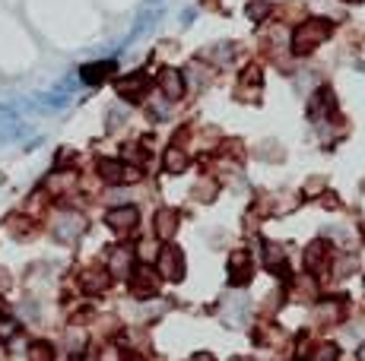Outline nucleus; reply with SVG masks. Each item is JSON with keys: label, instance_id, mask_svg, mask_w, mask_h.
<instances>
[{"label": "nucleus", "instance_id": "3", "mask_svg": "<svg viewBox=\"0 0 365 361\" xmlns=\"http://www.w3.org/2000/svg\"><path fill=\"white\" fill-rule=\"evenodd\" d=\"M156 270H159V279H169V282H181L187 273V260H185V251L172 241L159 247V257H156Z\"/></svg>", "mask_w": 365, "mask_h": 361}, {"label": "nucleus", "instance_id": "14", "mask_svg": "<svg viewBox=\"0 0 365 361\" xmlns=\"http://www.w3.org/2000/svg\"><path fill=\"white\" fill-rule=\"evenodd\" d=\"M261 92H264V70L257 64H251L238 76V98L241 102H261Z\"/></svg>", "mask_w": 365, "mask_h": 361}, {"label": "nucleus", "instance_id": "31", "mask_svg": "<svg viewBox=\"0 0 365 361\" xmlns=\"http://www.w3.org/2000/svg\"><path fill=\"white\" fill-rule=\"evenodd\" d=\"M356 361H365V342L359 346V352H356Z\"/></svg>", "mask_w": 365, "mask_h": 361}, {"label": "nucleus", "instance_id": "30", "mask_svg": "<svg viewBox=\"0 0 365 361\" xmlns=\"http://www.w3.org/2000/svg\"><path fill=\"white\" fill-rule=\"evenodd\" d=\"M187 361H216V358H213V355H210V352H197V355H194V358H187Z\"/></svg>", "mask_w": 365, "mask_h": 361}, {"label": "nucleus", "instance_id": "16", "mask_svg": "<svg viewBox=\"0 0 365 361\" xmlns=\"http://www.w3.org/2000/svg\"><path fill=\"white\" fill-rule=\"evenodd\" d=\"M55 238L64 241V244H70V241H76L80 235L86 232V219L80 216V212H61V216L55 219Z\"/></svg>", "mask_w": 365, "mask_h": 361}, {"label": "nucleus", "instance_id": "28", "mask_svg": "<svg viewBox=\"0 0 365 361\" xmlns=\"http://www.w3.org/2000/svg\"><path fill=\"white\" fill-rule=\"evenodd\" d=\"M317 191H324V181L321 177H311L308 184H305V197H317Z\"/></svg>", "mask_w": 365, "mask_h": 361}, {"label": "nucleus", "instance_id": "27", "mask_svg": "<svg viewBox=\"0 0 365 361\" xmlns=\"http://www.w3.org/2000/svg\"><path fill=\"white\" fill-rule=\"evenodd\" d=\"M248 16H251L255 22H261L264 16H270V3H264V0H255V3L248 7Z\"/></svg>", "mask_w": 365, "mask_h": 361}, {"label": "nucleus", "instance_id": "20", "mask_svg": "<svg viewBox=\"0 0 365 361\" xmlns=\"http://www.w3.org/2000/svg\"><path fill=\"white\" fill-rule=\"evenodd\" d=\"M187 165H191V152H187L185 146L169 143V149L162 152V168H166V175H181Z\"/></svg>", "mask_w": 365, "mask_h": 361}, {"label": "nucleus", "instance_id": "22", "mask_svg": "<svg viewBox=\"0 0 365 361\" xmlns=\"http://www.w3.org/2000/svg\"><path fill=\"white\" fill-rule=\"evenodd\" d=\"M181 76H185V86H194V92H197V89L210 86V80H213V67H210V64L194 61V64H187V70H181Z\"/></svg>", "mask_w": 365, "mask_h": 361}, {"label": "nucleus", "instance_id": "25", "mask_svg": "<svg viewBox=\"0 0 365 361\" xmlns=\"http://www.w3.org/2000/svg\"><path fill=\"white\" fill-rule=\"evenodd\" d=\"M16 333H20V321H16L10 311L0 314V346H3V342H13Z\"/></svg>", "mask_w": 365, "mask_h": 361}, {"label": "nucleus", "instance_id": "5", "mask_svg": "<svg viewBox=\"0 0 365 361\" xmlns=\"http://www.w3.org/2000/svg\"><path fill=\"white\" fill-rule=\"evenodd\" d=\"M159 288H162V279H159V273L152 270V266H140V263H137V270L127 276V292H131L134 301H150V298H156Z\"/></svg>", "mask_w": 365, "mask_h": 361}, {"label": "nucleus", "instance_id": "23", "mask_svg": "<svg viewBox=\"0 0 365 361\" xmlns=\"http://www.w3.org/2000/svg\"><path fill=\"white\" fill-rule=\"evenodd\" d=\"M26 361H57V346L48 339H32L26 346Z\"/></svg>", "mask_w": 365, "mask_h": 361}, {"label": "nucleus", "instance_id": "21", "mask_svg": "<svg viewBox=\"0 0 365 361\" xmlns=\"http://www.w3.org/2000/svg\"><path fill=\"white\" fill-rule=\"evenodd\" d=\"M340 358V348L337 342L331 339H315L308 342V348H305V355L299 361H337Z\"/></svg>", "mask_w": 365, "mask_h": 361}, {"label": "nucleus", "instance_id": "10", "mask_svg": "<svg viewBox=\"0 0 365 361\" xmlns=\"http://www.w3.org/2000/svg\"><path fill=\"white\" fill-rule=\"evenodd\" d=\"M111 276L105 266H83L80 273H76V286H80V295H86V298H99V295H105L111 288Z\"/></svg>", "mask_w": 365, "mask_h": 361}, {"label": "nucleus", "instance_id": "4", "mask_svg": "<svg viewBox=\"0 0 365 361\" xmlns=\"http://www.w3.org/2000/svg\"><path fill=\"white\" fill-rule=\"evenodd\" d=\"M115 92H117V98H124V102H131V105H143L146 98H150V92H152V82H150V76H146L143 70H134V73L117 76Z\"/></svg>", "mask_w": 365, "mask_h": 361}, {"label": "nucleus", "instance_id": "11", "mask_svg": "<svg viewBox=\"0 0 365 361\" xmlns=\"http://www.w3.org/2000/svg\"><path fill=\"white\" fill-rule=\"evenodd\" d=\"M251 279H255V260H251V253L245 251V247H238V251H232V257H229V286L245 288Z\"/></svg>", "mask_w": 365, "mask_h": 361}, {"label": "nucleus", "instance_id": "1", "mask_svg": "<svg viewBox=\"0 0 365 361\" xmlns=\"http://www.w3.org/2000/svg\"><path fill=\"white\" fill-rule=\"evenodd\" d=\"M331 35H334L331 20H324V16H308V20H302L289 32V51L296 57H308V54H315Z\"/></svg>", "mask_w": 365, "mask_h": 361}, {"label": "nucleus", "instance_id": "13", "mask_svg": "<svg viewBox=\"0 0 365 361\" xmlns=\"http://www.w3.org/2000/svg\"><path fill=\"white\" fill-rule=\"evenodd\" d=\"M156 92L166 98V102H178V98L187 92L181 70H175V67H162V70H159V76H156Z\"/></svg>", "mask_w": 365, "mask_h": 361}, {"label": "nucleus", "instance_id": "32", "mask_svg": "<svg viewBox=\"0 0 365 361\" xmlns=\"http://www.w3.org/2000/svg\"><path fill=\"white\" fill-rule=\"evenodd\" d=\"M232 361H251V358H232Z\"/></svg>", "mask_w": 365, "mask_h": 361}, {"label": "nucleus", "instance_id": "29", "mask_svg": "<svg viewBox=\"0 0 365 361\" xmlns=\"http://www.w3.org/2000/svg\"><path fill=\"white\" fill-rule=\"evenodd\" d=\"M10 282H13V279H10V273L3 270V266H0V295H3V292L10 288Z\"/></svg>", "mask_w": 365, "mask_h": 361}, {"label": "nucleus", "instance_id": "12", "mask_svg": "<svg viewBox=\"0 0 365 361\" xmlns=\"http://www.w3.org/2000/svg\"><path fill=\"white\" fill-rule=\"evenodd\" d=\"M286 295H289L292 301H299V304H311V301H317V295H321V279H315L311 273H296V276H289Z\"/></svg>", "mask_w": 365, "mask_h": 361}, {"label": "nucleus", "instance_id": "18", "mask_svg": "<svg viewBox=\"0 0 365 361\" xmlns=\"http://www.w3.org/2000/svg\"><path fill=\"white\" fill-rule=\"evenodd\" d=\"M178 225H181L178 209H169V206L152 216V232H156L159 241H172L175 235H178Z\"/></svg>", "mask_w": 365, "mask_h": 361}, {"label": "nucleus", "instance_id": "15", "mask_svg": "<svg viewBox=\"0 0 365 361\" xmlns=\"http://www.w3.org/2000/svg\"><path fill=\"white\" fill-rule=\"evenodd\" d=\"M308 111H311L315 121H334V117H337V96H334V89L331 86H317L315 96H311Z\"/></svg>", "mask_w": 365, "mask_h": 361}, {"label": "nucleus", "instance_id": "17", "mask_svg": "<svg viewBox=\"0 0 365 361\" xmlns=\"http://www.w3.org/2000/svg\"><path fill=\"white\" fill-rule=\"evenodd\" d=\"M264 266H267V273L289 279V253H286V247L276 244V241H267L264 244Z\"/></svg>", "mask_w": 365, "mask_h": 361}, {"label": "nucleus", "instance_id": "24", "mask_svg": "<svg viewBox=\"0 0 365 361\" xmlns=\"http://www.w3.org/2000/svg\"><path fill=\"white\" fill-rule=\"evenodd\" d=\"M216 191H220V181H216L213 175H207L197 181V187H191V197L200 200V203H210V200L216 197Z\"/></svg>", "mask_w": 365, "mask_h": 361}, {"label": "nucleus", "instance_id": "19", "mask_svg": "<svg viewBox=\"0 0 365 361\" xmlns=\"http://www.w3.org/2000/svg\"><path fill=\"white\" fill-rule=\"evenodd\" d=\"M115 73H117L115 61H96V64H86V67L80 70V80H83L86 86H102V82H108Z\"/></svg>", "mask_w": 365, "mask_h": 361}, {"label": "nucleus", "instance_id": "26", "mask_svg": "<svg viewBox=\"0 0 365 361\" xmlns=\"http://www.w3.org/2000/svg\"><path fill=\"white\" fill-rule=\"evenodd\" d=\"M134 257H137V263H140V260H143V266L156 263V257H159V247H156V241H150V238L137 241V247H134Z\"/></svg>", "mask_w": 365, "mask_h": 361}, {"label": "nucleus", "instance_id": "7", "mask_svg": "<svg viewBox=\"0 0 365 361\" xmlns=\"http://www.w3.org/2000/svg\"><path fill=\"white\" fill-rule=\"evenodd\" d=\"M331 263H334V247L327 238H317L305 247V273H311L315 279H324L331 273Z\"/></svg>", "mask_w": 365, "mask_h": 361}, {"label": "nucleus", "instance_id": "6", "mask_svg": "<svg viewBox=\"0 0 365 361\" xmlns=\"http://www.w3.org/2000/svg\"><path fill=\"white\" fill-rule=\"evenodd\" d=\"M346 311H350V301L343 295H327L315 304L311 321H315V327H340L346 321Z\"/></svg>", "mask_w": 365, "mask_h": 361}, {"label": "nucleus", "instance_id": "2", "mask_svg": "<svg viewBox=\"0 0 365 361\" xmlns=\"http://www.w3.org/2000/svg\"><path fill=\"white\" fill-rule=\"evenodd\" d=\"M96 177L108 187H121V184H134L143 177V168L137 165H127L121 159H99L96 162Z\"/></svg>", "mask_w": 365, "mask_h": 361}, {"label": "nucleus", "instance_id": "8", "mask_svg": "<svg viewBox=\"0 0 365 361\" xmlns=\"http://www.w3.org/2000/svg\"><path fill=\"white\" fill-rule=\"evenodd\" d=\"M105 225H108L117 238H127V235H134L140 228V209L131 203L111 206V209L105 212Z\"/></svg>", "mask_w": 365, "mask_h": 361}, {"label": "nucleus", "instance_id": "9", "mask_svg": "<svg viewBox=\"0 0 365 361\" xmlns=\"http://www.w3.org/2000/svg\"><path fill=\"white\" fill-rule=\"evenodd\" d=\"M105 270H108L111 279H124L137 270V257H134V247L131 244H115L108 247V253H105Z\"/></svg>", "mask_w": 365, "mask_h": 361}]
</instances>
